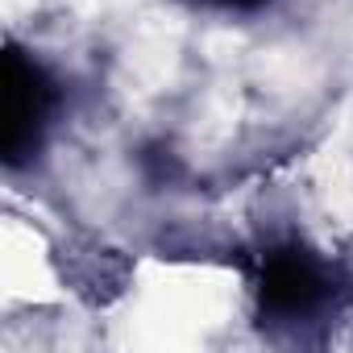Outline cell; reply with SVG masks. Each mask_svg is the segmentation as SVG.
<instances>
[{"mask_svg": "<svg viewBox=\"0 0 353 353\" xmlns=\"http://www.w3.org/2000/svg\"><path fill=\"white\" fill-rule=\"evenodd\" d=\"M229 5H254V0H229Z\"/></svg>", "mask_w": 353, "mask_h": 353, "instance_id": "obj_1", "label": "cell"}]
</instances>
